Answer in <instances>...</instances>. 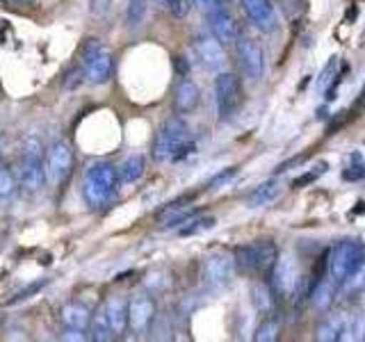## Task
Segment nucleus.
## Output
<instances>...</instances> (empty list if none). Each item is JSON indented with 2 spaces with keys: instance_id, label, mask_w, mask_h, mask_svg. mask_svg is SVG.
<instances>
[{
  "instance_id": "1",
  "label": "nucleus",
  "mask_w": 365,
  "mask_h": 342,
  "mask_svg": "<svg viewBox=\"0 0 365 342\" xmlns=\"http://www.w3.org/2000/svg\"><path fill=\"white\" fill-rule=\"evenodd\" d=\"M121 185L119 169L110 162H91L83 176V199L89 210H106Z\"/></svg>"
},
{
  "instance_id": "2",
  "label": "nucleus",
  "mask_w": 365,
  "mask_h": 342,
  "mask_svg": "<svg viewBox=\"0 0 365 342\" xmlns=\"http://www.w3.org/2000/svg\"><path fill=\"white\" fill-rule=\"evenodd\" d=\"M194 151V144H190V128L182 121V117H169L155 135V142L151 148V155L158 162H176L187 153Z\"/></svg>"
},
{
  "instance_id": "3",
  "label": "nucleus",
  "mask_w": 365,
  "mask_h": 342,
  "mask_svg": "<svg viewBox=\"0 0 365 342\" xmlns=\"http://www.w3.org/2000/svg\"><path fill=\"white\" fill-rule=\"evenodd\" d=\"M78 64L83 68L85 80L91 85H106L114 71V55L106 43L96 37H89L80 43Z\"/></svg>"
},
{
  "instance_id": "4",
  "label": "nucleus",
  "mask_w": 365,
  "mask_h": 342,
  "mask_svg": "<svg viewBox=\"0 0 365 342\" xmlns=\"http://www.w3.org/2000/svg\"><path fill=\"white\" fill-rule=\"evenodd\" d=\"M279 249L269 239H260V242L242 244L233 251L235 267L245 274H256L260 279H269L274 265L279 260Z\"/></svg>"
},
{
  "instance_id": "5",
  "label": "nucleus",
  "mask_w": 365,
  "mask_h": 342,
  "mask_svg": "<svg viewBox=\"0 0 365 342\" xmlns=\"http://www.w3.org/2000/svg\"><path fill=\"white\" fill-rule=\"evenodd\" d=\"M365 262V247L359 239H342L327 254V276L340 285Z\"/></svg>"
},
{
  "instance_id": "6",
  "label": "nucleus",
  "mask_w": 365,
  "mask_h": 342,
  "mask_svg": "<svg viewBox=\"0 0 365 342\" xmlns=\"http://www.w3.org/2000/svg\"><path fill=\"white\" fill-rule=\"evenodd\" d=\"M215 98L220 121H231L245 105V91L242 83L235 73H220L215 78Z\"/></svg>"
},
{
  "instance_id": "7",
  "label": "nucleus",
  "mask_w": 365,
  "mask_h": 342,
  "mask_svg": "<svg viewBox=\"0 0 365 342\" xmlns=\"http://www.w3.org/2000/svg\"><path fill=\"white\" fill-rule=\"evenodd\" d=\"M16 174H19L21 187L26 192L37 194L43 190L46 180H48V169H46V160L41 157V153L34 146H28L26 151L21 153Z\"/></svg>"
},
{
  "instance_id": "8",
  "label": "nucleus",
  "mask_w": 365,
  "mask_h": 342,
  "mask_svg": "<svg viewBox=\"0 0 365 342\" xmlns=\"http://www.w3.org/2000/svg\"><path fill=\"white\" fill-rule=\"evenodd\" d=\"M235 53H237L240 71H242L245 78L251 80V83H258V80L265 76V51L260 48V43L249 37H237Z\"/></svg>"
},
{
  "instance_id": "9",
  "label": "nucleus",
  "mask_w": 365,
  "mask_h": 342,
  "mask_svg": "<svg viewBox=\"0 0 365 342\" xmlns=\"http://www.w3.org/2000/svg\"><path fill=\"white\" fill-rule=\"evenodd\" d=\"M73 165H76V155L73 148L66 140H55L46 153V169H48V178L55 185H62L68 180V176L73 174Z\"/></svg>"
},
{
  "instance_id": "10",
  "label": "nucleus",
  "mask_w": 365,
  "mask_h": 342,
  "mask_svg": "<svg viewBox=\"0 0 365 342\" xmlns=\"http://www.w3.org/2000/svg\"><path fill=\"white\" fill-rule=\"evenodd\" d=\"M235 260L226 254H212L201 262V283L208 290H222L233 281Z\"/></svg>"
},
{
  "instance_id": "11",
  "label": "nucleus",
  "mask_w": 365,
  "mask_h": 342,
  "mask_svg": "<svg viewBox=\"0 0 365 342\" xmlns=\"http://www.w3.org/2000/svg\"><path fill=\"white\" fill-rule=\"evenodd\" d=\"M269 283H272L274 294L281 296V299L292 296V292L297 290V283H299V274H297V265H294L292 256H288V254L279 256L272 276H269Z\"/></svg>"
},
{
  "instance_id": "12",
  "label": "nucleus",
  "mask_w": 365,
  "mask_h": 342,
  "mask_svg": "<svg viewBox=\"0 0 365 342\" xmlns=\"http://www.w3.org/2000/svg\"><path fill=\"white\" fill-rule=\"evenodd\" d=\"M155 319V299L151 294H137L128 301V328L133 333H146Z\"/></svg>"
},
{
  "instance_id": "13",
  "label": "nucleus",
  "mask_w": 365,
  "mask_h": 342,
  "mask_svg": "<svg viewBox=\"0 0 365 342\" xmlns=\"http://www.w3.org/2000/svg\"><path fill=\"white\" fill-rule=\"evenodd\" d=\"M208 21H210V32L212 37L220 41L222 46H231L237 41L240 32H237V23L233 19V14L228 11L224 5L217 7L212 11H208Z\"/></svg>"
},
{
  "instance_id": "14",
  "label": "nucleus",
  "mask_w": 365,
  "mask_h": 342,
  "mask_svg": "<svg viewBox=\"0 0 365 342\" xmlns=\"http://www.w3.org/2000/svg\"><path fill=\"white\" fill-rule=\"evenodd\" d=\"M240 5L260 32H272L277 28V9L272 0H240Z\"/></svg>"
},
{
  "instance_id": "15",
  "label": "nucleus",
  "mask_w": 365,
  "mask_h": 342,
  "mask_svg": "<svg viewBox=\"0 0 365 342\" xmlns=\"http://www.w3.org/2000/svg\"><path fill=\"white\" fill-rule=\"evenodd\" d=\"M194 197H197V194H190V197L176 199V201H171L169 205H165V208L158 212V224L165 226V228L182 226L190 219V217H194V205H192Z\"/></svg>"
},
{
  "instance_id": "16",
  "label": "nucleus",
  "mask_w": 365,
  "mask_h": 342,
  "mask_svg": "<svg viewBox=\"0 0 365 342\" xmlns=\"http://www.w3.org/2000/svg\"><path fill=\"white\" fill-rule=\"evenodd\" d=\"M194 53H197L201 66L208 71H217L224 64V46L210 34H199L194 39Z\"/></svg>"
},
{
  "instance_id": "17",
  "label": "nucleus",
  "mask_w": 365,
  "mask_h": 342,
  "mask_svg": "<svg viewBox=\"0 0 365 342\" xmlns=\"http://www.w3.org/2000/svg\"><path fill=\"white\" fill-rule=\"evenodd\" d=\"M199 87L190 78H180L174 89V110L178 114H190L199 105Z\"/></svg>"
},
{
  "instance_id": "18",
  "label": "nucleus",
  "mask_w": 365,
  "mask_h": 342,
  "mask_svg": "<svg viewBox=\"0 0 365 342\" xmlns=\"http://www.w3.org/2000/svg\"><path fill=\"white\" fill-rule=\"evenodd\" d=\"M103 308H106V315L110 319L114 336H123L125 328H128V301H125L123 296H110V299L103 304Z\"/></svg>"
},
{
  "instance_id": "19",
  "label": "nucleus",
  "mask_w": 365,
  "mask_h": 342,
  "mask_svg": "<svg viewBox=\"0 0 365 342\" xmlns=\"http://www.w3.org/2000/svg\"><path fill=\"white\" fill-rule=\"evenodd\" d=\"M60 317H62V324H64L66 331H83V333H85V331L89 328V324H91V313L78 301H68L62 308Z\"/></svg>"
},
{
  "instance_id": "20",
  "label": "nucleus",
  "mask_w": 365,
  "mask_h": 342,
  "mask_svg": "<svg viewBox=\"0 0 365 342\" xmlns=\"http://www.w3.org/2000/svg\"><path fill=\"white\" fill-rule=\"evenodd\" d=\"M347 326V315L345 313H329L322 322L317 326L315 338L322 342H334V340H342V333H345Z\"/></svg>"
},
{
  "instance_id": "21",
  "label": "nucleus",
  "mask_w": 365,
  "mask_h": 342,
  "mask_svg": "<svg viewBox=\"0 0 365 342\" xmlns=\"http://www.w3.org/2000/svg\"><path fill=\"white\" fill-rule=\"evenodd\" d=\"M279 194H281V182L279 178H269L265 182H260V185L249 194V208H265V205L274 203L279 199Z\"/></svg>"
},
{
  "instance_id": "22",
  "label": "nucleus",
  "mask_w": 365,
  "mask_h": 342,
  "mask_svg": "<svg viewBox=\"0 0 365 342\" xmlns=\"http://www.w3.org/2000/svg\"><path fill=\"white\" fill-rule=\"evenodd\" d=\"M119 169V180L121 185H133V182H137L146 171V160L144 155L135 153V155H128L123 160V162L117 167Z\"/></svg>"
},
{
  "instance_id": "23",
  "label": "nucleus",
  "mask_w": 365,
  "mask_h": 342,
  "mask_svg": "<svg viewBox=\"0 0 365 342\" xmlns=\"http://www.w3.org/2000/svg\"><path fill=\"white\" fill-rule=\"evenodd\" d=\"M19 185L21 182H19L16 169H11V165H7V162L0 165V199L9 201L19 192Z\"/></svg>"
},
{
  "instance_id": "24",
  "label": "nucleus",
  "mask_w": 365,
  "mask_h": 342,
  "mask_svg": "<svg viewBox=\"0 0 365 342\" xmlns=\"http://www.w3.org/2000/svg\"><path fill=\"white\" fill-rule=\"evenodd\" d=\"M308 296H311V301L315 304V308H319V311H327L331 299H334V281H331L329 276L315 281L313 290Z\"/></svg>"
},
{
  "instance_id": "25",
  "label": "nucleus",
  "mask_w": 365,
  "mask_h": 342,
  "mask_svg": "<svg viewBox=\"0 0 365 342\" xmlns=\"http://www.w3.org/2000/svg\"><path fill=\"white\" fill-rule=\"evenodd\" d=\"M89 331H91V340H98V342H106V340L114 338V331H112L110 319L106 315V308H98L96 315H91Z\"/></svg>"
},
{
  "instance_id": "26",
  "label": "nucleus",
  "mask_w": 365,
  "mask_h": 342,
  "mask_svg": "<svg viewBox=\"0 0 365 342\" xmlns=\"http://www.w3.org/2000/svg\"><path fill=\"white\" fill-rule=\"evenodd\" d=\"M338 68H340V57H331V60L327 62V66L322 68V73H319L317 83H315L317 91H322V94H331V91H334V80L340 78Z\"/></svg>"
},
{
  "instance_id": "27",
  "label": "nucleus",
  "mask_w": 365,
  "mask_h": 342,
  "mask_svg": "<svg viewBox=\"0 0 365 342\" xmlns=\"http://www.w3.org/2000/svg\"><path fill=\"white\" fill-rule=\"evenodd\" d=\"M251 299H254L256 311L262 315H269L274 311V290H269L265 283H256L251 288Z\"/></svg>"
},
{
  "instance_id": "28",
  "label": "nucleus",
  "mask_w": 365,
  "mask_h": 342,
  "mask_svg": "<svg viewBox=\"0 0 365 342\" xmlns=\"http://www.w3.org/2000/svg\"><path fill=\"white\" fill-rule=\"evenodd\" d=\"M215 226V217H190V219L180 226V235L182 237H190V235H199V233H203V231H210V228Z\"/></svg>"
},
{
  "instance_id": "29",
  "label": "nucleus",
  "mask_w": 365,
  "mask_h": 342,
  "mask_svg": "<svg viewBox=\"0 0 365 342\" xmlns=\"http://www.w3.org/2000/svg\"><path fill=\"white\" fill-rule=\"evenodd\" d=\"M279 331H281L279 319L272 317V315H265V319H262V322L258 324V328H256L254 340L256 342H274L279 338Z\"/></svg>"
},
{
  "instance_id": "30",
  "label": "nucleus",
  "mask_w": 365,
  "mask_h": 342,
  "mask_svg": "<svg viewBox=\"0 0 365 342\" xmlns=\"http://www.w3.org/2000/svg\"><path fill=\"white\" fill-rule=\"evenodd\" d=\"M146 0H128V9H125V23L130 28H140L142 21L146 19Z\"/></svg>"
},
{
  "instance_id": "31",
  "label": "nucleus",
  "mask_w": 365,
  "mask_h": 342,
  "mask_svg": "<svg viewBox=\"0 0 365 342\" xmlns=\"http://www.w3.org/2000/svg\"><path fill=\"white\" fill-rule=\"evenodd\" d=\"M365 333V317L363 315H347V326L342 340H361Z\"/></svg>"
},
{
  "instance_id": "32",
  "label": "nucleus",
  "mask_w": 365,
  "mask_h": 342,
  "mask_svg": "<svg viewBox=\"0 0 365 342\" xmlns=\"http://www.w3.org/2000/svg\"><path fill=\"white\" fill-rule=\"evenodd\" d=\"M340 288H342V292H345V294H349V292L354 294V292H359V290L365 288V262L351 274V276H347L345 281L340 283Z\"/></svg>"
},
{
  "instance_id": "33",
  "label": "nucleus",
  "mask_w": 365,
  "mask_h": 342,
  "mask_svg": "<svg viewBox=\"0 0 365 342\" xmlns=\"http://www.w3.org/2000/svg\"><path fill=\"white\" fill-rule=\"evenodd\" d=\"M329 169V165L327 162H317L311 171H306V174H302L299 178H294V182H292V187L297 190V187H306V185H311V182H315L319 176H324V171Z\"/></svg>"
},
{
  "instance_id": "34",
  "label": "nucleus",
  "mask_w": 365,
  "mask_h": 342,
  "mask_svg": "<svg viewBox=\"0 0 365 342\" xmlns=\"http://www.w3.org/2000/svg\"><path fill=\"white\" fill-rule=\"evenodd\" d=\"M46 283H48V281H46V279H41V281H34V283H30L28 285V288H23V290H19L14 296H11V299L7 301V306H16V304H21V301H26V299H30V296L32 294H37L41 288H43V285Z\"/></svg>"
},
{
  "instance_id": "35",
  "label": "nucleus",
  "mask_w": 365,
  "mask_h": 342,
  "mask_svg": "<svg viewBox=\"0 0 365 342\" xmlns=\"http://www.w3.org/2000/svg\"><path fill=\"white\" fill-rule=\"evenodd\" d=\"M62 83H64V89H68V91H71V89H78L80 85L85 83V73H83V68H80V64L73 66V68H68V71L64 73V80H62Z\"/></svg>"
},
{
  "instance_id": "36",
  "label": "nucleus",
  "mask_w": 365,
  "mask_h": 342,
  "mask_svg": "<svg viewBox=\"0 0 365 342\" xmlns=\"http://www.w3.org/2000/svg\"><path fill=\"white\" fill-rule=\"evenodd\" d=\"M192 5H194L192 0H169L167 3L171 16H176V19H187L192 11Z\"/></svg>"
},
{
  "instance_id": "37",
  "label": "nucleus",
  "mask_w": 365,
  "mask_h": 342,
  "mask_svg": "<svg viewBox=\"0 0 365 342\" xmlns=\"http://www.w3.org/2000/svg\"><path fill=\"white\" fill-rule=\"evenodd\" d=\"M237 174V167H228V169H224V171H220L217 176H212L210 178V182H208V190L210 192H215V190H220V187H224L228 180H231L233 176Z\"/></svg>"
},
{
  "instance_id": "38",
  "label": "nucleus",
  "mask_w": 365,
  "mask_h": 342,
  "mask_svg": "<svg viewBox=\"0 0 365 342\" xmlns=\"http://www.w3.org/2000/svg\"><path fill=\"white\" fill-rule=\"evenodd\" d=\"M342 178L345 180H363L365 178V162H361V157L356 155V162H351L345 171H342Z\"/></svg>"
},
{
  "instance_id": "39",
  "label": "nucleus",
  "mask_w": 365,
  "mask_h": 342,
  "mask_svg": "<svg viewBox=\"0 0 365 342\" xmlns=\"http://www.w3.org/2000/svg\"><path fill=\"white\" fill-rule=\"evenodd\" d=\"M174 68H176V73L180 76V78H187V73H190V62H187V57H182V55H176L174 57Z\"/></svg>"
},
{
  "instance_id": "40",
  "label": "nucleus",
  "mask_w": 365,
  "mask_h": 342,
  "mask_svg": "<svg viewBox=\"0 0 365 342\" xmlns=\"http://www.w3.org/2000/svg\"><path fill=\"white\" fill-rule=\"evenodd\" d=\"M194 5H197L201 11H205V14H208V11H212V9H217V7H222L224 5V0H192Z\"/></svg>"
},
{
  "instance_id": "41",
  "label": "nucleus",
  "mask_w": 365,
  "mask_h": 342,
  "mask_svg": "<svg viewBox=\"0 0 365 342\" xmlns=\"http://www.w3.org/2000/svg\"><path fill=\"white\" fill-rule=\"evenodd\" d=\"M304 160H306V155H302V157H292V160H288V162H283L281 167H277V171H279V174H283V171H288L290 167H299L302 162H304Z\"/></svg>"
},
{
  "instance_id": "42",
  "label": "nucleus",
  "mask_w": 365,
  "mask_h": 342,
  "mask_svg": "<svg viewBox=\"0 0 365 342\" xmlns=\"http://www.w3.org/2000/svg\"><path fill=\"white\" fill-rule=\"evenodd\" d=\"M106 3H110V0H91V11H94V14H103V11L108 9Z\"/></svg>"
},
{
  "instance_id": "43",
  "label": "nucleus",
  "mask_w": 365,
  "mask_h": 342,
  "mask_svg": "<svg viewBox=\"0 0 365 342\" xmlns=\"http://www.w3.org/2000/svg\"><path fill=\"white\" fill-rule=\"evenodd\" d=\"M9 3H14V5H30V3H37V0H9Z\"/></svg>"
},
{
  "instance_id": "44",
  "label": "nucleus",
  "mask_w": 365,
  "mask_h": 342,
  "mask_svg": "<svg viewBox=\"0 0 365 342\" xmlns=\"http://www.w3.org/2000/svg\"><path fill=\"white\" fill-rule=\"evenodd\" d=\"M361 103H365V87H363V91H361Z\"/></svg>"
},
{
  "instance_id": "45",
  "label": "nucleus",
  "mask_w": 365,
  "mask_h": 342,
  "mask_svg": "<svg viewBox=\"0 0 365 342\" xmlns=\"http://www.w3.org/2000/svg\"><path fill=\"white\" fill-rule=\"evenodd\" d=\"M0 165H3V151H0Z\"/></svg>"
},
{
  "instance_id": "46",
  "label": "nucleus",
  "mask_w": 365,
  "mask_h": 342,
  "mask_svg": "<svg viewBox=\"0 0 365 342\" xmlns=\"http://www.w3.org/2000/svg\"><path fill=\"white\" fill-rule=\"evenodd\" d=\"M160 3H165V5H167V3H169V0H160Z\"/></svg>"
}]
</instances>
